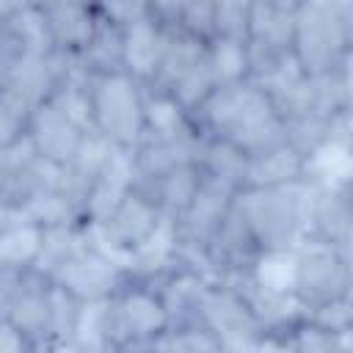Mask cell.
Returning a JSON list of instances; mask_svg holds the SVG:
<instances>
[{
  "mask_svg": "<svg viewBox=\"0 0 353 353\" xmlns=\"http://www.w3.org/2000/svg\"><path fill=\"white\" fill-rule=\"evenodd\" d=\"M210 121L240 146L268 143L276 127L268 99L245 85H223L210 102Z\"/></svg>",
  "mask_w": 353,
  "mask_h": 353,
  "instance_id": "obj_1",
  "label": "cell"
},
{
  "mask_svg": "<svg viewBox=\"0 0 353 353\" xmlns=\"http://www.w3.org/2000/svg\"><path fill=\"white\" fill-rule=\"evenodd\" d=\"M91 108H94V116L108 138L121 141V143L135 141L141 121H143V110L138 105L132 85L124 77H108L99 85Z\"/></svg>",
  "mask_w": 353,
  "mask_h": 353,
  "instance_id": "obj_2",
  "label": "cell"
},
{
  "mask_svg": "<svg viewBox=\"0 0 353 353\" xmlns=\"http://www.w3.org/2000/svg\"><path fill=\"white\" fill-rule=\"evenodd\" d=\"M301 215H303L301 199H295L292 193H287L276 185H268V190H259L254 196V201L245 204L248 226L259 237L273 240L276 245L290 240L292 229L301 223Z\"/></svg>",
  "mask_w": 353,
  "mask_h": 353,
  "instance_id": "obj_3",
  "label": "cell"
},
{
  "mask_svg": "<svg viewBox=\"0 0 353 353\" xmlns=\"http://www.w3.org/2000/svg\"><path fill=\"white\" fill-rule=\"evenodd\" d=\"M339 8L323 6V3H309L301 17H295V39L303 55V63H323L334 55V47L339 44Z\"/></svg>",
  "mask_w": 353,
  "mask_h": 353,
  "instance_id": "obj_4",
  "label": "cell"
},
{
  "mask_svg": "<svg viewBox=\"0 0 353 353\" xmlns=\"http://www.w3.org/2000/svg\"><path fill=\"white\" fill-rule=\"evenodd\" d=\"M63 284L83 298H99L113 284V265L99 254H77L63 262Z\"/></svg>",
  "mask_w": 353,
  "mask_h": 353,
  "instance_id": "obj_5",
  "label": "cell"
},
{
  "mask_svg": "<svg viewBox=\"0 0 353 353\" xmlns=\"http://www.w3.org/2000/svg\"><path fill=\"white\" fill-rule=\"evenodd\" d=\"M74 121H69L58 108H41L39 121H36V141L44 157L50 160H66L77 152V132Z\"/></svg>",
  "mask_w": 353,
  "mask_h": 353,
  "instance_id": "obj_6",
  "label": "cell"
},
{
  "mask_svg": "<svg viewBox=\"0 0 353 353\" xmlns=\"http://www.w3.org/2000/svg\"><path fill=\"white\" fill-rule=\"evenodd\" d=\"M121 50H124V61L130 63L132 72L154 74L160 69V58H163L165 47H163L160 33L152 28V22L138 19V22H130Z\"/></svg>",
  "mask_w": 353,
  "mask_h": 353,
  "instance_id": "obj_7",
  "label": "cell"
},
{
  "mask_svg": "<svg viewBox=\"0 0 353 353\" xmlns=\"http://www.w3.org/2000/svg\"><path fill=\"white\" fill-rule=\"evenodd\" d=\"M108 221H110L113 232H119L121 240H132L138 245L154 229V210L146 201H141L138 196H124Z\"/></svg>",
  "mask_w": 353,
  "mask_h": 353,
  "instance_id": "obj_8",
  "label": "cell"
},
{
  "mask_svg": "<svg viewBox=\"0 0 353 353\" xmlns=\"http://www.w3.org/2000/svg\"><path fill=\"white\" fill-rule=\"evenodd\" d=\"M163 320H165V314H163L160 303L143 292L124 298V303L119 306V325L132 336L154 334L163 325Z\"/></svg>",
  "mask_w": 353,
  "mask_h": 353,
  "instance_id": "obj_9",
  "label": "cell"
},
{
  "mask_svg": "<svg viewBox=\"0 0 353 353\" xmlns=\"http://www.w3.org/2000/svg\"><path fill=\"white\" fill-rule=\"evenodd\" d=\"M298 259L284 251H270L256 268V287L270 295H287L295 290Z\"/></svg>",
  "mask_w": 353,
  "mask_h": 353,
  "instance_id": "obj_10",
  "label": "cell"
},
{
  "mask_svg": "<svg viewBox=\"0 0 353 353\" xmlns=\"http://www.w3.org/2000/svg\"><path fill=\"white\" fill-rule=\"evenodd\" d=\"M298 171H301V160L292 149H268L248 168V174L256 176L259 185H279L284 179L290 182Z\"/></svg>",
  "mask_w": 353,
  "mask_h": 353,
  "instance_id": "obj_11",
  "label": "cell"
},
{
  "mask_svg": "<svg viewBox=\"0 0 353 353\" xmlns=\"http://www.w3.org/2000/svg\"><path fill=\"white\" fill-rule=\"evenodd\" d=\"M336 262L334 254L325 248H314L306 259H298V276H295V287L309 284L314 292H325L328 287H334L336 281Z\"/></svg>",
  "mask_w": 353,
  "mask_h": 353,
  "instance_id": "obj_12",
  "label": "cell"
},
{
  "mask_svg": "<svg viewBox=\"0 0 353 353\" xmlns=\"http://www.w3.org/2000/svg\"><path fill=\"white\" fill-rule=\"evenodd\" d=\"M39 248H41V232L33 223L14 226L0 234V262H8V265L28 262L39 254Z\"/></svg>",
  "mask_w": 353,
  "mask_h": 353,
  "instance_id": "obj_13",
  "label": "cell"
},
{
  "mask_svg": "<svg viewBox=\"0 0 353 353\" xmlns=\"http://www.w3.org/2000/svg\"><path fill=\"white\" fill-rule=\"evenodd\" d=\"M210 66H212V74L215 80H237L243 72H245V50L237 39L226 36L223 41H218V47L212 50L210 55Z\"/></svg>",
  "mask_w": 353,
  "mask_h": 353,
  "instance_id": "obj_14",
  "label": "cell"
},
{
  "mask_svg": "<svg viewBox=\"0 0 353 353\" xmlns=\"http://www.w3.org/2000/svg\"><path fill=\"white\" fill-rule=\"evenodd\" d=\"M50 28L66 39V41H83L91 36V25L88 17L83 14V8L77 6V0H66L63 6H58L50 17Z\"/></svg>",
  "mask_w": 353,
  "mask_h": 353,
  "instance_id": "obj_15",
  "label": "cell"
},
{
  "mask_svg": "<svg viewBox=\"0 0 353 353\" xmlns=\"http://www.w3.org/2000/svg\"><path fill=\"white\" fill-rule=\"evenodd\" d=\"M251 6H254V0H215L212 3V19L226 36L237 39L248 28Z\"/></svg>",
  "mask_w": 353,
  "mask_h": 353,
  "instance_id": "obj_16",
  "label": "cell"
},
{
  "mask_svg": "<svg viewBox=\"0 0 353 353\" xmlns=\"http://www.w3.org/2000/svg\"><path fill=\"white\" fill-rule=\"evenodd\" d=\"M312 165H314V171L323 179H328V182H334V179L345 182L347 179V149H345V143H336V141L325 143L323 149L314 152Z\"/></svg>",
  "mask_w": 353,
  "mask_h": 353,
  "instance_id": "obj_17",
  "label": "cell"
},
{
  "mask_svg": "<svg viewBox=\"0 0 353 353\" xmlns=\"http://www.w3.org/2000/svg\"><path fill=\"white\" fill-rule=\"evenodd\" d=\"M149 121L154 124V130H160V132H174L176 130V124H179V108H176V102H171V99H157L152 108H149Z\"/></svg>",
  "mask_w": 353,
  "mask_h": 353,
  "instance_id": "obj_18",
  "label": "cell"
},
{
  "mask_svg": "<svg viewBox=\"0 0 353 353\" xmlns=\"http://www.w3.org/2000/svg\"><path fill=\"white\" fill-rule=\"evenodd\" d=\"M105 8L113 19L119 22H138L143 19V11H146V0H105Z\"/></svg>",
  "mask_w": 353,
  "mask_h": 353,
  "instance_id": "obj_19",
  "label": "cell"
},
{
  "mask_svg": "<svg viewBox=\"0 0 353 353\" xmlns=\"http://www.w3.org/2000/svg\"><path fill=\"white\" fill-rule=\"evenodd\" d=\"M163 11H171V14H185V17H193L199 11V3H210V0H154Z\"/></svg>",
  "mask_w": 353,
  "mask_h": 353,
  "instance_id": "obj_20",
  "label": "cell"
},
{
  "mask_svg": "<svg viewBox=\"0 0 353 353\" xmlns=\"http://www.w3.org/2000/svg\"><path fill=\"white\" fill-rule=\"evenodd\" d=\"M77 3H80V0H77Z\"/></svg>",
  "mask_w": 353,
  "mask_h": 353,
  "instance_id": "obj_21",
  "label": "cell"
}]
</instances>
